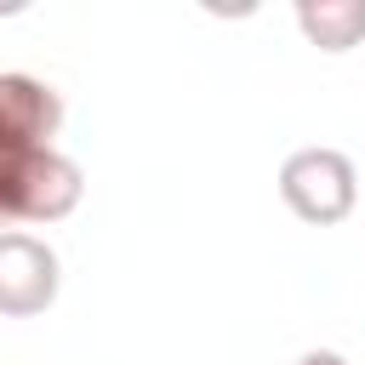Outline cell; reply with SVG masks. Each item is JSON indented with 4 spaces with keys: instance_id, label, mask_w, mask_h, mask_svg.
I'll list each match as a JSON object with an SVG mask.
<instances>
[{
    "instance_id": "6da1fadb",
    "label": "cell",
    "mask_w": 365,
    "mask_h": 365,
    "mask_svg": "<svg viewBox=\"0 0 365 365\" xmlns=\"http://www.w3.org/2000/svg\"><path fill=\"white\" fill-rule=\"evenodd\" d=\"M86 177L57 148H0V222H57L80 205Z\"/></svg>"
},
{
    "instance_id": "5b68a950",
    "label": "cell",
    "mask_w": 365,
    "mask_h": 365,
    "mask_svg": "<svg viewBox=\"0 0 365 365\" xmlns=\"http://www.w3.org/2000/svg\"><path fill=\"white\" fill-rule=\"evenodd\" d=\"M297 29L319 51H354L365 40V0H297Z\"/></svg>"
},
{
    "instance_id": "7a4b0ae2",
    "label": "cell",
    "mask_w": 365,
    "mask_h": 365,
    "mask_svg": "<svg viewBox=\"0 0 365 365\" xmlns=\"http://www.w3.org/2000/svg\"><path fill=\"white\" fill-rule=\"evenodd\" d=\"M279 200L302 217V222H314V228H331V222H342L348 211H354V200H359V171H354V160L342 154V148H297V154H285V165H279Z\"/></svg>"
},
{
    "instance_id": "8992f818",
    "label": "cell",
    "mask_w": 365,
    "mask_h": 365,
    "mask_svg": "<svg viewBox=\"0 0 365 365\" xmlns=\"http://www.w3.org/2000/svg\"><path fill=\"white\" fill-rule=\"evenodd\" d=\"M297 365H348V359H342V354H331V348H314V354H302Z\"/></svg>"
},
{
    "instance_id": "3957f363",
    "label": "cell",
    "mask_w": 365,
    "mask_h": 365,
    "mask_svg": "<svg viewBox=\"0 0 365 365\" xmlns=\"http://www.w3.org/2000/svg\"><path fill=\"white\" fill-rule=\"evenodd\" d=\"M57 285H63V262L46 240L23 234V228H6L0 234V314L6 319H29V314H46L57 302Z\"/></svg>"
},
{
    "instance_id": "277c9868",
    "label": "cell",
    "mask_w": 365,
    "mask_h": 365,
    "mask_svg": "<svg viewBox=\"0 0 365 365\" xmlns=\"http://www.w3.org/2000/svg\"><path fill=\"white\" fill-rule=\"evenodd\" d=\"M63 97L34 74H0V148H51Z\"/></svg>"
}]
</instances>
